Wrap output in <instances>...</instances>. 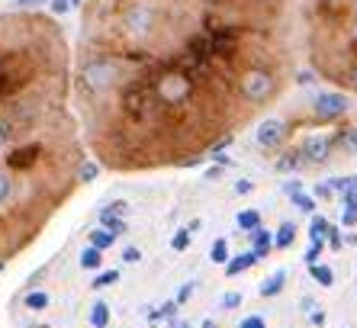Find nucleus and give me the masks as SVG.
Returning <instances> with one entry per match:
<instances>
[{
    "label": "nucleus",
    "instance_id": "a878e982",
    "mask_svg": "<svg viewBox=\"0 0 357 328\" xmlns=\"http://www.w3.org/2000/svg\"><path fill=\"white\" fill-rule=\"evenodd\" d=\"M325 232H328V219H322V216H312V222H309V238H322Z\"/></svg>",
    "mask_w": 357,
    "mask_h": 328
},
{
    "label": "nucleus",
    "instance_id": "dca6fc26",
    "mask_svg": "<svg viewBox=\"0 0 357 328\" xmlns=\"http://www.w3.org/2000/svg\"><path fill=\"white\" fill-rule=\"evenodd\" d=\"M91 325L93 328H107L109 325V306L103 303V299H97V303L91 306Z\"/></svg>",
    "mask_w": 357,
    "mask_h": 328
},
{
    "label": "nucleus",
    "instance_id": "de8ad7c7",
    "mask_svg": "<svg viewBox=\"0 0 357 328\" xmlns=\"http://www.w3.org/2000/svg\"><path fill=\"white\" fill-rule=\"evenodd\" d=\"M354 33H357V26H354Z\"/></svg>",
    "mask_w": 357,
    "mask_h": 328
},
{
    "label": "nucleus",
    "instance_id": "bb28decb",
    "mask_svg": "<svg viewBox=\"0 0 357 328\" xmlns=\"http://www.w3.org/2000/svg\"><path fill=\"white\" fill-rule=\"evenodd\" d=\"M322 251H325V235L322 238H312V248L306 251V264H316L319 258H322Z\"/></svg>",
    "mask_w": 357,
    "mask_h": 328
},
{
    "label": "nucleus",
    "instance_id": "6ab92c4d",
    "mask_svg": "<svg viewBox=\"0 0 357 328\" xmlns=\"http://www.w3.org/2000/svg\"><path fill=\"white\" fill-rule=\"evenodd\" d=\"M100 225H103V229H109L113 235H123V232H126V219H119L116 213H107V209L100 213Z\"/></svg>",
    "mask_w": 357,
    "mask_h": 328
},
{
    "label": "nucleus",
    "instance_id": "7ed1b4c3",
    "mask_svg": "<svg viewBox=\"0 0 357 328\" xmlns=\"http://www.w3.org/2000/svg\"><path fill=\"white\" fill-rule=\"evenodd\" d=\"M155 26H158V17H155V10L149 3H129L123 13V29L129 39L135 42H145L151 33H155Z\"/></svg>",
    "mask_w": 357,
    "mask_h": 328
},
{
    "label": "nucleus",
    "instance_id": "a211bd4d",
    "mask_svg": "<svg viewBox=\"0 0 357 328\" xmlns=\"http://www.w3.org/2000/svg\"><path fill=\"white\" fill-rule=\"evenodd\" d=\"M49 293H42V290H33V293H26V299H23V306L26 309H33V312H42V309H49Z\"/></svg>",
    "mask_w": 357,
    "mask_h": 328
},
{
    "label": "nucleus",
    "instance_id": "c9c22d12",
    "mask_svg": "<svg viewBox=\"0 0 357 328\" xmlns=\"http://www.w3.org/2000/svg\"><path fill=\"white\" fill-rule=\"evenodd\" d=\"M123 261L126 264H139L142 261V251H139V248H126V251H123Z\"/></svg>",
    "mask_w": 357,
    "mask_h": 328
},
{
    "label": "nucleus",
    "instance_id": "20e7f679",
    "mask_svg": "<svg viewBox=\"0 0 357 328\" xmlns=\"http://www.w3.org/2000/svg\"><path fill=\"white\" fill-rule=\"evenodd\" d=\"M344 113H348V97L338 91H322L312 100V116L319 123H332V119H338Z\"/></svg>",
    "mask_w": 357,
    "mask_h": 328
},
{
    "label": "nucleus",
    "instance_id": "cd10ccee",
    "mask_svg": "<svg viewBox=\"0 0 357 328\" xmlns=\"http://www.w3.org/2000/svg\"><path fill=\"white\" fill-rule=\"evenodd\" d=\"M119 280V271H107V274H97V280H93V287L103 290V287H113Z\"/></svg>",
    "mask_w": 357,
    "mask_h": 328
},
{
    "label": "nucleus",
    "instance_id": "0eeeda50",
    "mask_svg": "<svg viewBox=\"0 0 357 328\" xmlns=\"http://www.w3.org/2000/svg\"><path fill=\"white\" fill-rule=\"evenodd\" d=\"M158 94L165 103H181V100H187V94H190V81H187L183 74H167V77H161Z\"/></svg>",
    "mask_w": 357,
    "mask_h": 328
},
{
    "label": "nucleus",
    "instance_id": "ea45409f",
    "mask_svg": "<svg viewBox=\"0 0 357 328\" xmlns=\"http://www.w3.org/2000/svg\"><path fill=\"white\" fill-rule=\"evenodd\" d=\"M328 193H335L328 184H322V187H316V197H328Z\"/></svg>",
    "mask_w": 357,
    "mask_h": 328
},
{
    "label": "nucleus",
    "instance_id": "c03bdc74",
    "mask_svg": "<svg viewBox=\"0 0 357 328\" xmlns=\"http://www.w3.org/2000/svg\"><path fill=\"white\" fill-rule=\"evenodd\" d=\"M351 87H354V91H357V68H354V71H351Z\"/></svg>",
    "mask_w": 357,
    "mask_h": 328
},
{
    "label": "nucleus",
    "instance_id": "72a5a7b5",
    "mask_svg": "<svg viewBox=\"0 0 357 328\" xmlns=\"http://www.w3.org/2000/svg\"><path fill=\"white\" fill-rule=\"evenodd\" d=\"M190 296H193V283H183V287L177 290V299H174V303H177V306H183L187 299H190Z\"/></svg>",
    "mask_w": 357,
    "mask_h": 328
},
{
    "label": "nucleus",
    "instance_id": "c756f323",
    "mask_svg": "<svg viewBox=\"0 0 357 328\" xmlns=\"http://www.w3.org/2000/svg\"><path fill=\"white\" fill-rule=\"evenodd\" d=\"M341 203H344V213H357V190H344Z\"/></svg>",
    "mask_w": 357,
    "mask_h": 328
},
{
    "label": "nucleus",
    "instance_id": "1a4fd4ad",
    "mask_svg": "<svg viewBox=\"0 0 357 328\" xmlns=\"http://www.w3.org/2000/svg\"><path fill=\"white\" fill-rule=\"evenodd\" d=\"M251 238H255V248H251V251H255V258H258V261L271 255V248H274V235H271L264 225H258V229L251 232Z\"/></svg>",
    "mask_w": 357,
    "mask_h": 328
},
{
    "label": "nucleus",
    "instance_id": "37998d69",
    "mask_svg": "<svg viewBox=\"0 0 357 328\" xmlns=\"http://www.w3.org/2000/svg\"><path fill=\"white\" fill-rule=\"evenodd\" d=\"M17 3H23V7H36V3H45V0H17Z\"/></svg>",
    "mask_w": 357,
    "mask_h": 328
},
{
    "label": "nucleus",
    "instance_id": "f257e3e1",
    "mask_svg": "<svg viewBox=\"0 0 357 328\" xmlns=\"http://www.w3.org/2000/svg\"><path fill=\"white\" fill-rule=\"evenodd\" d=\"M119 81V65L113 58H91L81 68V87L91 94H107Z\"/></svg>",
    "mask_w": 357,
    "mask_h": 328
},
{
    "label": "nucleus",
    "instance_id": "4468645a",
    "mask_svg": "<svg viewBox=\"0 0 357 328\" xmlns=\"http://www.w3.org/2000/svg\"><path fill=\"white\" fill-rule=\"evenodd\" d=\"M17 193V181H13V174L10 171H0V206H7Z\"/></svg>",
    "mask_w": 357,
    "mask_h": 328
},
{
    "label": "nucleus",
    "instance_id": "423d86ee",
    "mask_svg": "<svg viewBox=\"0 0 357 328\" xmlns=\"http://www.w3.org/2000/svg\"><path fill=\"white\" fill-rule=\"evenodd\" d=\"M255 139H258V145L264 148V151H274V148H280L283 139H287V126H283L280 119H264V123L258 126V132H255Z\"/></svg>",
    "mask_w": 357,
    "mask_h": 328
},
{
    "label": "nucleus",
    "instance_id": "b1692460",
    "mask_svg": "<svg viewBox=\"0 0 357 328\" xmlns=\"http://www.w3.org/2000/svg\"><path fill=\"white\" fill-rule=\"evenodd\" d=\"M338 148L344 151V155H357V129L344 132V135L338 139Z\"/></svg>",
    "mask_w": 357,
    "mask_h": 328
},
{
    "label": "nucleus",
    "instance_id": "f8f14e48",
    "mask_svg": "<svg viewBox=\"0 0 357 328\" xmlns=\"http://www.w3.org/2000/svg\"><path fill=\"white\" fill-rule=\"evenodd\" d=\"M91 245H93V248H100V251H109V248L116 245V235H113L109 229H103V225H100V229H93V232H91Z\"/></svg>",
    "mask_w": 357,
    "mask_h": 328
},
{
    "label": "nucleus",
    "instance_id": "ddd939ff",
    "mask_svg": "<svg viewBox=\"0 0 357 328\" xmlns=\"http://www.w3.org/2000/svg\"><path fill=\"white\" fill-rule=\"evenodd\" d=\"M309 271H312V280H316L319 287H335V271L332 267H325V264H309Z\"/></svg>",
    "mask_w": 357,
    "mask_h": 328
},
{
    "label": "nucleus",
    "instance_id": "9d476101",
    "mask_svg": "<svg viewBox=\"0 0 357 328\" xmlns=\"http://www.w3.org/2000/svg\"><path fill=\"white\" fill-rule=\"evenodd\" d=\"M255 251H245V255H238V258H229L225 261V277H238V274H245L248 267H255Z\"/></svg>",
    "mask_w": 357,
    "mask_h": 328
},
{
    "label": "nucleus",
    "instance_id": "79ce46f5",
    "mask_svg": "<svg viewBox=\"0 0 357 328\" xmlns=\"http://www.w3.org/2000/svg\"><path fill=\"white\" fill-rule=\"evenodd\" d=\"M309 319H312V325H322V322H325V312H312Z\"/></svg>",
    "mask_w": 357,
    "mask_h": 328
},
{
    "label": "nucleus",
    "instance_id": "412c9836",
    "mask_svg": "<svg viewBox=\"0 0 357 328\" xmlns=\"http://www.w3.org/2000/svg\"><path fill=\"white\" fill-rule=\"evenodd\" d=\"M299 164H303V155H299V148H293V151H287V155L277 161V171H296Z\"/></svg>",
    "mask_w": 357,
    "mask_h": 328
},
{
    "label": "nucleus",
    "instance_id": "2f4dec72",
    "mask_svg": "<svg viewBox=\"0 0 357 328\" xmlns=\"http://www.w3.org/2000/svg\"><path fill=\"white\" fill-rule=\"evenodd\" d=\"M49 7H52V13H55V17H61V13H68V10H71V0H49Z\"/></svg>",
    "mask_w": 357,
    "mask_h": 328
},
{
    "label": "nucleus",
    "instance_id": "f03ea898",
    "mask_svg": "<svg viewBox=\"0 0 357 328\" xmlns=\"http://www.w3.org/2000/svg\"><path fill=\"white\" fill-rule=\"evenodd\" d=\"M277 91V77L267 68H248L241 74V97L248 103H267Z\"/></svg>",
    "mask_w": 357,
    "mask_h": 328
},
{
    "label": "nucleus",
    "instance_id": "c85d7f7f",
    "mask_svg": "<svg viewBox=\"0 0 357 328\" xmlns=\"http://www.w3.org/2000/svg\"><path fill=\"white\" fill-rule=\"evenodd\" d=\"M177 309H181V306H177L174 299H171V303H165L158 312H151V319H174V315H177Z\"/></svg>",
    "mask_w": 357,
    "mask_h": 328
},
{
    "label": "nucleus",
    "instance_id": "f3484780",
    "mask_svg": "<svg viewBox=\"0 0 357 328\" xmlns=\"http://www.w3.org/2000/svg\"><path fill=\"white\" fill-rule=\"evenodd\" d=\"M293 241H296V225H293V222H283L274 235V248H290Z\"/></svg>",
    "mask_w": 357,
    "mask_h": 328
},
{
    "label": "nucleus",
    "instance_id": "4c0bfd02",
    "mask_svg": "<svg viewBox=\"0 0 357 328\" xmlns=\"http://www.w3.org/2000/svg\"><path fill=\"white\" fill-rule=\"evenodd\" d=\"M325 235H332V248H341V235H338V229L335 225H328V232Z\"/></svg>",
    "mask_w": 357,
    "mask_h": 328
},
{
    "label": "nucleus",
    "instance_id": "2eb2a0df",
    "mask_svg": "<svg viewBox=\"0 0 357 328\" xmlns=\"http://www.w3.org/2000/svg\"><path fill=\"white\" fill-rule=\"evenodd\" d=\"M100 264H103V251L100 248H93V245H87L81 251V267L84 271H97Z\"/></svg>",
    "mask_w": 357,
    "mask_h": 328
},
{
    "label": "nucleus",
    "instance_id": "49530a36",
    "mask_svg": "<svg viewBox=\"0 0 357 328\" xmlns=\"http://www.w3.org/2000/svg\"><path fill=\"white\" fill-rule=\"evenodd\" d=\"M174 328H193L190 322H174Z\"/></svg>",
    "mask_w": 357,
    "mask_h": 328
},
{
    "label": "nucleus",
    "instance_id": "5701e85b",
    "mask_svg": "<svg viewBox=\"0 0 357 328\" xmlns=\"http://www.w3.org/2000/svg\"><path fill=\"white\" fill-rule=\"evenodd\" d=\"M290 200H293V203H296V209H299V213H312V209H316V200H312V197H306L303 190H293V193H290Z\"/></svg>",
    "mask_w": 357,
    "mask_h": 328
},
{
    "label": "nucleus",
    "instance_id": "aec40b11",
    "mask_svg": "<svg viewBox=\"0 0 357 328\" xmlns=\"http://www.w3.org/2000/svg\"><path fill=\"white\" fill-rule=\"evenodd\" d=\"M235 222H238L241 232H255L261 225V213H258V209H245V213H238V219H235Z\"/></svg>",
    "mask_w": 357,
    "mask_h": 328
},
{
    "label": "nucleus",
    "instance_id": "39448f33",
    "mask_svg": "<svg viewBox=\"0 0 357 328\" xmlns=\"http://www.w3.org/2000/svg\"><path fill=\"white\" fill-rule=\"evenodd\" d=\"M332 145L335 142L328 139V135H306L303 139V145H299V155H303V161H312V164H322L332 158Z\"/></svg>",
    "mask_w": 357,
    "mask_h": 328
},
{
    "label": "nucleus",
    "instance_id": "7c9ffc66",
    "mask_svg": "<svg viewBox=\"0 0 357 328\" xmlns=\"http://www.w3.org/2000/svg\"><path fill=\"white\" fill-rule=\"evenodd\" d=\"M97 174H100V167H97L93 161H87V164L81 167V181H84V184H91L93 177H97Z\"/></svg>",
    "mask_w": 357,
    "mask_h": 328
},
{
    "label": "nucleus",
    "instance_id": "a19ab883",
    "mask_svg": "<svg viewBox=\"0 0 357 328\" xmlns=\"http://www.w3.org/2000/svg\"><path fill=\"white\" fill-rule=\"evenodd\" d=\"M341 222H344V225H354V222H357V213H344V216H341Z\"/></svg>",
    "mask_w": 357,
    "mask_h": 328
},
{
    "label": "nucleus",
    "instance_id": "58836bf2",
    "mask_svg": "<svg viewBox=\"0 0 357 328\" xmlns=\"http://www.w3.org/2000/svg\"><path fill=\"white\" fill-rule=\"evenodd\" d=\"M107 213H116V216H123V213H126V203H109V206H107Z\"/></svg>",
    "mask_w": 357,
    "mask_h": 328
},
{
    "label": "nucleus",
    "instance_id": "9b49d317",
    "mask_svg": "<svg viewBox=\"0 0 357 328\" xmlns=\"http://www.w3.org/2000/svg\"><path fill=\"white\" fill-rule=\"evenodd\" d=\"M17 119L13 116H0V148L13 145V139H17Z\"/></svg>",
    "mask_w": 357,
    "mask_h": 328
},
{
    "label": "nucleus",
    "instance_id": "e433bc0d",
    "mask_svg": "<svg viewBox=\"0 0 357 328\" xmlns=\"http://www.w3.org/2000/svg\"><path fill=\"white\" fill-rule=\"evenodd\" d=\"M251 190H255L251 181H235V193H238V197H245V193H251Z\"/></svg>",
    "mask_w": 357,
    "mask_h": 328
},
{
    "label": "nucleus",
    "instance_id": "a18cd8bd",
    "mask_svg": "<svg viewBox=\"0 0 357 328\" xmlns=\"http://www.w3.org/2000/svg\"><path fill=\"white\" fill-rule=\"evenodd\" d=\"M199 328H219V325H216V322H213V319H206V322H203V325H199Z\"/></svg>",
    "mask_w": 357,
    "mask_h": 328
},
{
    "label": "nucleus",
    "instance_id": "4be33fe9",
    "mask_svg": "<svg viewBox=\"0 0 357 328\" xmlns=\"http://www.w3.org/2000/svg\"><path fill=\"white\" fill-rule=\"evenodd\" d=\"M209 261L213 264L229 261V245H225V238H216V241H213V248H209Z\"/></svg>",
    "mask_w": 357,
    "mask_h": 328
},
{
    "label": "nucleus",
    "instance_id": "473e14b6",
    "mask_svg": "<svg viewBox=\"0 0 357 328\" xmlns=\"http://www.w3.org/2000/svg\"><path fill=\"white\" fill-rule=\"evenodd\" d=\"M241 306V293H225L222 296V309H238Z\"/></svg>",
    "mask_w": 357,
    "mask_h": 328
},
{
    "label": "nucleus",
    "instance_id": "f704fd0d",
    "mask_svg": "<svg viewBox=\"0 0 357 328\" xmlns=\"http://www.w3.org/2000/svg\"><path fill=\"white\" fill-rule=\"evenodd\" d=\"M238 328H267V322H264V319H261V315H248V319L241 322V325H238Z\"/></svg>",
    "mask_w": 357,
    "mask_h": 328
},
{
    "label": "nucleus",
    "instance_id": "6e6552de",
    "mask_svg": "<svg viewBox=\"0 0 357 328\" xmlns=\"http://www.w3.org/2000/svg\"><path fill=\"white\" fill-rule=\"evenodd\" d=\"M287 280H290V271H274L271 274V277L264 280V283H261V296H267V299H271V296H277V293H283V287H287Z\"/></svg>",
    "mask_w": 357,
    "mask_h": 328
},
{
    "label": "nucleus",
    "instance_id": "393cba45",
    "mask_svg": "<svg viewBox=\"0 0 357 328\" xmlns=\"http://www.w3.org/2000/svg\"><path fill=\"white\" fill-rule=\"evenodd\" d=\"M171 248L174 251H187L190 248V229H177L174 238H171Z\"/></svg>",
    "mask_w": 357,
    "mask_h": 328
}]
</instances>
